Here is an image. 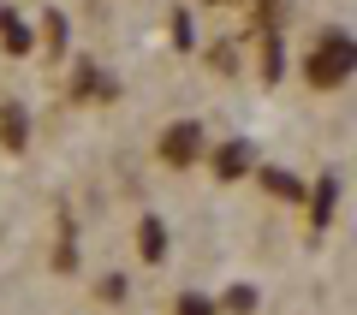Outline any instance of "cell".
Here are the masks:
<instances>
[{
	"mask_svg": "<svg viewBox=\"0 0 357 315\" xmlns=\"http://www.w3.org/2000/svg\"><path fill=\"white\" fill-rule=\"evenodd\" d=\"M351 72H357V36H345V30H328L304 54V84L310 89H340Z\"/></svg>",
	"mask_w": 357,
	"mask_h": 315,
	"instance_id": "1",
	"label": "cell"
},
{
	"mask_svg": "<svg viewBox=\"0 0 357 315\" xmlns=\"http://www.w3.org/2000/svg\"><path fill=\"white\" fill-rule=\"evenodd\" d=\"M155 155H161L173 173L197 167V161H203V125H197V119H173V125L161 131V143H155Z\"/></svg>",
	"mask_w": 357,
	"mask_h": 315,
	"instance_id": "2",
	"label": "cell"
},
{
	"mask_svg": "<svg viewBox=\"0 0 357 315\" xmlns=\"http://www.w3.org/2000/svg\"><path fill=\"white\" fill-rule=\"evenodd\" d=\"M208 167H215L220 185H238L244 173H256V143H250V137H227V143H215Z\"/></svg>",
	"mask_w": 357,
	"mask_h": 315,
	"instance_id": "3",
	"label": "cell"
},
{
	"mask_svg": "<svg viewBox=\"0 0 357 315\" xmlns=\"http://www.w3.org/2000/svg\"><path fill=\"white\" fill-rule=\"evenodd\" d=\"M72 101H119V84L96 60H77L72 66Z\"/></svg>",
	"mask_w": 357,
	"mask_h": 315,
	"instance_id": "4",
	"label": "cell"
},
{
	"mask_svg": "<svg viewBox=\"0 0 357 315\" xmlns=\"http://www.w3.org/2000/svg\"><path fill=\"white\" fill-rule=\"evenodd\" d=\"M0 149H6V155H24L30 149V107L13 101V95L0 101Z\"/></svg>",
	"mask_w": 357,
	"mask_h": 315,
	"instance_id": "5",
	"label": "cell"
},
{
	"mask_svg": "<svg viewBox=\"0 0 357 315\" xmlns=\"http://www.w3.org/2000/svg\"><path fill=\"white\" fill-rule=\"evenodd\" d=\"M256 185H262L274 202H310V185L292 173V167H256Z\"/></svg>",
	"mask_w": 357,
	"mask_h": 315,
	"instance_id": "6",
	"label": "cell"
},
{
	"mask_svg": "<svg viewBox=\"0 0 357 315\" xmlns=\"http://www.w3.org/2000/svg\"><path fill=\"white\" fill-rule=\"evenodd\" d=\"M0 48L13 54V60H24V54H36V30L18 18V6H0Z\"/></svg>",
	"mask_w": 357,
	"mask_h": 315,
	"instance_id": "7",
	"label": "cell"
},
{
	"mask_svg": "<svg viewBox=\"0 0 357 315\" xmlns=\"http://www.w3.org/2000/svg\"><path fill=\"white\" fill-rule=\"evenodd\" d=\"M333 208H340V178H333V173H321L316 185H310V226H316V232H328Z\"/></svg>",
	"mask_w": 357,
	"mask_h": 315,
	"instance_id": "8",
	"label": "cell"
},
{
	"mask_svg": "<svg viewBox=\"0 0 357 315\" xmlns=\"http://www.w3.org/2000/svg\"><path fill=\"white\" fill-rule=\"evenodd\" d=\"M36 42H48V54H54V60L66 54V42H72V24H66V13H60V6H48V13H42Z\"/></svg>",
	"mask_w": 357,
	"mask_h": 315,
	"instance_id": "9",
	"label": "cell"
},
{
	"mask_svg": "<svg viewBox=\"0 0 357 315\" xmlns=\"http://www.w3.org/2000/svg\"><path fill=\"white\" fill-rule=\"evenodd\" d=\"M137 250H143V262H167V226L155 215H143V226H137Z\"/></svg>",
	"mask_w": 357,
	"mask_h": 315,
	"instance_id": "10",
	"label": "cell"
},
{
	"mask_svg": "<svg viewBox=\"0 0 357 315\" xmlns=\"http://www.w3.org/2000/svg\"><path fill=\"white\" fill-rule=\"evenodd\" d=\"M280 77H286V42L262 36V84H280Z\"/></svg>",
	"mask_w": 357,
	"mask_h": 315,
	"instance_id": "11",
	"label": "cell"
},
{
	"mask_svg": "<svg viewBox=\"0 0 357 315\" xmlns=\"http://www.w3.org/2000/svg\"><path fill=\"white\" fill-rule=\"evenodd\" d=\"M256 303H262V291H256V286H244V279H238V286H227L220 309H227V315H256Z\"/></svg>",
	"mask_w": 357,
	"mask_h": 315,
	"instance_id": "12",
	"label": "cell"
},
{
	"mask_svg": "<svg viewBox=\"0 0 357 315\" xmlns=\"http://www.w3.org/2000/svg\"><path fill=\"white\" fill-rule=\"evenodd\" d=\"M167 30H173V54H191V48H197V24H191V13H185V6L173 13V24H167Z\"/></svg>",
	"mask_w": 357,
	"mask_h": 315,
	"instance_id": "13",
	"label": "cell"
},
{
	"mask_svg": "<svg viewBox=\"0 0 357 315\" xmlns=\"http://www.w3.org/2000/svg\"><path fill=\"white\" fill-rule=\"evenodd\" d=\"M54 268H60V274H72V268H77V232H72V220L60 226V244H54Z\"/></svg>",
	"mask_w": 357,
	"mask_h": 315,
	"instance_id": "14",
	"label": "cell"
},
{
	"mask_svg": "<svg viewBox=\"0 0 357 315\" xmlns=\"http://www.w3.org/2000/svg\"><path fill=\"white\" fill-rule=\"evenodd\" d=\"M173 315H220V303L208 298V291H185V298L173 303Z\"/></svg>",
	"mask_w": 357,
	"mask_h": 315,
	"instance_id": "15",
	"label": "cell"
},
{
	"mask_svg": "<svg viewBox=\"0 0 357 315\" xmlns=\"http://www.w3.org/2000/svg\"><path fill=\"white\" fill-rule=\"evenodd\" d=\"M208 66H215L220 77H232V72H238V42H220V48L208 54Z\"/></svg>",
	"mask_w": 357,
	"mask_h": 315,
	"instance_id": "16",
	"label": "cell"
},
{
	"mask_svg": "<svg viewBox=\"0 0 357 315\" xmlns=\"http://www.w3.org/2000/svg\"><path fill=\"white\" fill-rule=\"evenodd\" d=\"M96 298H102V303H126V274H102Z\"/></svg>",
	"mask_w": 357,
	"mask_h": 315,
	"instance_id": "17",
	"label": "cell"
},
{
	"mask_svg": "<svg viewBox=\"0 0 357 315\" xmlns=\"http://www.w3.org/2000/svg\"><path fill=\"white\" fill-rule=\"evenodd\" d=\"M208 6H227V0H208Z\"/></svg>",
	"mask_w": 357,
	"mask_h": 315,
	"instance_id": "18",
	"label": "cell"
}]
</instances>
